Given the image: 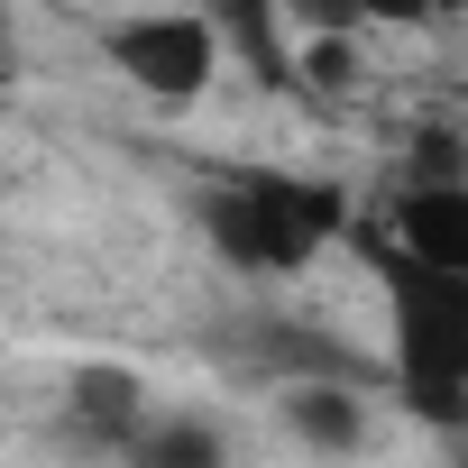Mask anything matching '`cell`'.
Returning a JSON list of instances; mask_svg holds the SVG:
<instances>
[{
    "label": "cell",
    "instance_id": "4",
    "mask_svg": "<svg viewBox=\"0 0 468 468\" xmlns=\"http://www.w3.org/2000/svg\"><path fill=\"white\" fill-rule=\"evenodd\" d=\"M377 249L431 276H468V184H395Z\"/></svg>",
    "mask_w": 468,
    "mask_h": 468
},
{
    "label": "cell",
    "instance_id": "9",
    "mask_svg": "<svg viewBox=\"0 0 468 468\" xmlns=\"http://www.w3.org/2000/svg\"><path fill=\"white\" fill-rule=\"evenodd\" d=\"M303 65H313V74H322V83H349V74H358V56H349V47H340V37H322V47H313V56H303Z\"/></svg>",
    "mask_w": 468,
    "mask_h": 468
},
{
    "label": "cell",
    "instance_id": "6",
    "mask_svg": "<svg viewBox=\"0 0 468 468\" xmlns=\"http://www.w3.org/2000/svg\"><path fill=\"white\" fill-rule=\"evenodd\" d=\"M129 468H229V450H220V431L193 422V413H147V422L129 431Z\"/></svg>",
    "mask_w": 468,
    "mask_h": 468
},
{
    "label": "cell",
    "instance_id": "10",
    "mask_svg": "<svg viewBox=\"0 0 468 468\" xmlns=\"http://www.w3.org/2000/svg\"><path fill=\"white\" fill-rule=\"evenodd\" d=\"M0 83H10V47H0Z\"/></svg>",
    "mask_w": 468,
    "mask_h": 468
},
{
    "label": "cell",
    "instance_id": "8",
    "mask_svg": "<svg viewBox=\"0 0 468 468\" xmlns=\"http://www.w3.org/2000/svg\"><path fill=\"white\" fill-rule=\"evenodd\" d=\"M404 184H468V147H459V129H422Z\"/></svg>",
    "mask_w": 468,
    "mask_h": 468
},
{
    "label": "cell",
    "instance_id": "2",
    "mask_svg": "<svg viewBox=\"0 0 468 468\" xmlns=\"http://www.w3.org/2000/svg\"><path fill=\"white\" fill-rule=\"evenodd\" d=\"M386 322H395V386L413 413L468 431V276H431L377 249Z\"/></svg>",
    "mask_w": 468,
    "mask_h": 468
},
{
    "label": "cell",
    "instance_id": "3",
    "mask_svg": "<svg viewBox=\"0 0 468 468\" xmlns=\"http://www.w3.org/2000/svg\"><path fill=\"white\" fill-rule=\"evenodd\" d=\"M111 65L156 92V101H202L211 74H220V28L193 19V10H156V19H120L111 28Z\"/></svg>",
    "mask_w": 468,
    "mask_h": 468
},
{
    "label": "cell",
    "instance_id": "7",
    "mask_svg": "<svg viewBox=\"0 0 468 468\" xmlns=\"http://www.w3.org/2000/svg\"><path fill=\"white\" fill-rule=\"evenodd\" d=\"M285 413H294V431H303L313 450H358V441H367V404H358V386H294Z\"/></svg>",
    "mask_w": 468,
    "mask_h": 468
},
{
    "label": "cell",
    "instance_id": "1",
    "mask_svg": "<svg viewBox=\"0 0 468 468\" xmlns=\"http://www.w3.org/2000/svg\"><path fill=\"white\" fill-rule=\"evenodd\" d=\"M340 229H349V193L322 175H239V184L202 193V239L249 276H294Z\"/></svg>",
    "mask_w": 468,
    "mask_h": 468
},
{
    "label": "cell",
    "instance_id": "5",
    "mask_svg": "<svg viewBox=\"0 0 468 468\" xmlns=\"http://www.w3.org/2000/svg\"><path fill=\"white\" fill-rule=\"evenodd\" d=\"M65 404H74V422H83L92 441H120V450H129V431L147 422V386H138L129 367H101V358L74 367V395H65Z\"/></svg>",
    "mask_w": 468,
    "mask_h": 468
}]
</instances>
